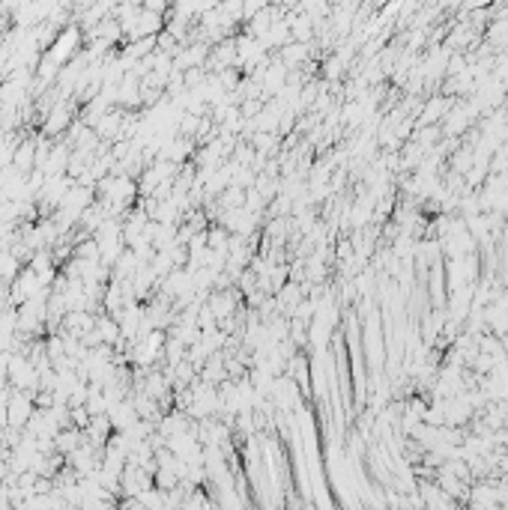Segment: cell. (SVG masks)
Segmentation results:
<instances>
[{
    "instance_id": "cell-1",
    "label": "cell",
    "mask_w": 508,
    "mask_h": 510,
    "mask_svg": "<svg viewBox=\"0 0 508 510\" xmlns=\"http://www.w3.org/2000/svg\"><path fill=\"white\" fill-rule=\"evenodd\" d=\"M27 412H30V409H27V403H24L21 397H19V400H12V409H10L12 424H21V421H24V415H27Z\"/></svg>"
}]
</instances>
